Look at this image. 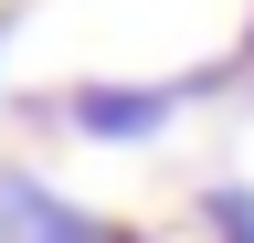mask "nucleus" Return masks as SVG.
Returning a JSON list of instances; mask_svg holds the SVG:
<instances>
[{"mask_svg":"<svg viewBox=\"0 0 254 243\" xmlns=\"http://www.w3.org/2000/svg\"><path fill=\"white\" fill-rule=\"evenodd\" d=\"M201 96H244L233 53L201 64V74H148V85H127V74H85V85H64V96H43V116H53L64 138H85V148H148V138H170V116L201 106Z\"/></svg>","mask_w":254,"mask_h":243,"instance_id":"1","label":"nucleus"},{"mask_svg":"<svg viewBox=\"0 0 254 243\" xmlns=\"http://www.w3.org/2000/svg\"><path fill=\"white\" fill-rule=\"evenodd\" d=\"M0 243H148L138 222H106V211H85V201H64L53 180H32L0 159Z\"/></svg>","mask_w":254,"mask_h":243,"instance_id":"2","label":"nucleus"},{"mask_svg":"<svg viewBox=\"0 0 254 243\" xmlns=\"http://www.w3.org/2000/svg\"><path fill=\"white\" fill-rule=\"evenodd\" d=\"M190 233L201 243H254V180H201L190 191Z\"/></svg>","mask_w":254,"mask_h":243,"instance_id":"3","label":"nucleus"},{"mask_svg":"<svg viewBox=\"0 0 254 243\" xmlns=\"http://www.w3.org/2000/svg\"><path fill=\"white\" fill-rule=\"evenodd\" d=\"M233 74H244V96H254V0H244V43H233Z\"/></svg>","mask_w":254,"mask_h":243,"instance_id":"4","label":"nucleus"},{"mask_svg":"<svg viewBox=\"0 0 254 243\" xmlns=\"http://www.w3.org/2000/svg\"><path fill=\"white\" fill-rule=\"evenodd\" d=\"M11 32H21V0H0V53H11Z\"/></svg>","mask_w":254,"mask_h":243,"instance_id":"5","label":"nucleus"}]
</instances>
